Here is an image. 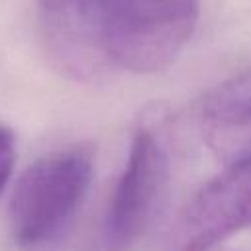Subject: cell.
Listing matches in <instances>:
<instances>
[{"label": "cell", "instance_id": "6da1fadb", "mask_svg": "<svg viewBox=\"0 0 251 251\" xmlns=\"http://www.w3.org/2000/svg\"><path fill=\"white\" fill-rule=\"evenodd\" d=\"M92 180V151L82 145L35 159L10 198V231L24 251H45L69 229Z\"/></svg>", "mask_w": 251, "mask_h": 251}, {"label": "cell", "instance_id": "7a4b0ae2", "mask_svg": "<svg viewBox=\"0 0 251 251\" xmlns=\"http://www.w3.org/2000/svg\"><path fill=\"white\" fill-rule=\"evenodd\" d=\"M198 14V0H96L108 61L131 73L169 67L192 37Z\"/></svg>", "mask_w": 251, "mask_h": 251}, {"label": "cell", "instance_id": "3957f363", "mask_svg": "<svg viewBox=\"0 0 251 251\" xmlns=\"http://www.w3.org/2000/svg\"><path fill=\"white\" fill-rule=\"evenodd\" d=\"M169 180L167 151L151 127H139L110 196L104 227L88 251H129L149 229Z\"/></svg>", "mask_w": 251, "mask_h": 251}, {"label": "cell", "instance_id": "277c9868", "mask_svg": "<svg viewBox=\"0 0 251 251\" xmlns=\"http://www.w3.org/2000/svg\"><path fill=\"white\" fill-rule=\"evenodd\" d=\"M251 227V155L227 161L182 206L159 251H210L226 237Z\"/></svg>", "mask_w": 251, "mask_h": 251}, {"label": "cell", "instance_id": "5b68a950", "mask_svg": "<svg viewBox=\"0 0 251 251\" xmlns=\"http://www.w3.org/2000/svg\"><path fill=\"white\" fill-rule=\"evenodd\" d=\"M196 122L206 145L226 163L251 155V69L208 90Z\"/></svg>", "mask_w": 251, "mask_h": 251}, {"label": "cell", "instance_id": "8992f818", "mask_svg": "<svg viewBox=\"0 0 251 251\" xmlns=\"http://www.w3.org/2000/svg\"><path fill=\"white\" fill-rule=\"evenodd\" d=\"M16 165V135L10 127L0 126V198Z\"/></svg>", "mask_w": 251, "mask_h": 251}]
</instances>
